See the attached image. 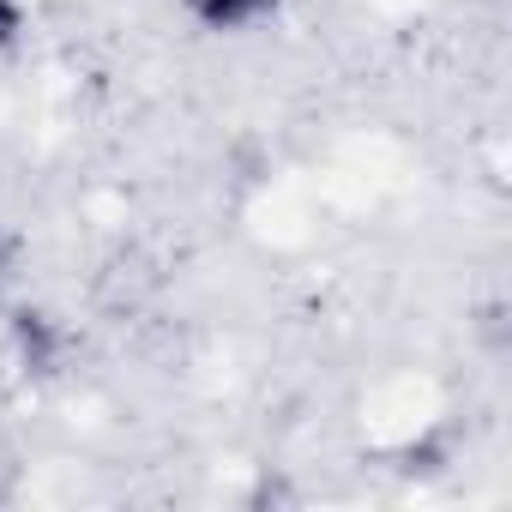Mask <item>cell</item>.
I'll use <instances>...</instances> for the list:
<instances>
[{
	"instance_id": "cell-1",
	"label": "cell",
	"mask_w": 512,
	"mask_h": 512,
	"mask_svg": "<svg viewBox=\"0 0 512 512\" xmlns=\"http://www.w3.org/2000/svg\"><path fill=\"white\" fill-rule=\"evenodd\" d=\"M272 7H278V0H193V19L205 31H241L253 19H266Z\"/></svg>"
},
{
	"instance_id": "cell-2",
	"label": "cell",
	"mask_w": 512,
	"mask_h": 512,
	"mask_svg": "<svg viewBox=\"0 0 512 512\" xmlns=\"http://www.w3.org/2000/svg\"><path fill=\"white\" fill-rule=\"evenodd\" d=\"M19 350L31 356V368H49L55 362V332L43 314H19Z\"/></svg>"
},
{
	"instance_id": "cell-3",
	"label": "cell",
	"mask_w": 512,
	"mask_h": 512,
	"mask_svg": "<svg viewBox=\"0 0 512 512\" xmlns=\"http://www.w3.org/2000/svg\"><path fill=\"white\" fill-rule=\"evenodd\" d=\"M19 25H25V13H19V0H0V49H7V43L19 37Z\"/></svg>"
}]
</instances>
